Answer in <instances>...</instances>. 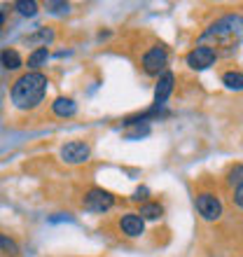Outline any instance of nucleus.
<instances>
[{
  "label": "nucleus",
  "instance_id": "f257e3e1",
  "mask_svg": "<svg viewBox=\"0 0 243 257\" xmlns=\"http://www.w3.org/2000/svg\"><path fill=\"white\" fill-rule=\"evenodd\" d=\"M241 42H243V17L241 14H227L222 19H217L199 38V45L213 49L217 56L234 54Z\"/></svg>",
  "mask_w": 243,
  "mask_h": 257
},
{
  "label": "nucleus",
  "instance_id": "f03ea898",
  "mask_svg": "<svg viewBox=\"0 0 243 257\" xmlns=\"http://www.w3.org/2000/svg\"><path fill=\"white\" fill-rule=\"evenodd\" d=\"M47 75L31 70V73L21 75L19 80L12 84V103L17 110H33L38 108L47 94Z\"/></svg>",
  "mask_w": 243,
  "mask_h": 257
},
{
  "label": "nucleus",
  "instance_id": "7ed1b4c3",
  "mask_svg": "<svg viewBox=\"0 0 243 257\" xmlns=\"http://www.w3.org/2000/svg\"><path fill=\"white\" fill-rule=\"evenodd\" d=\"M82 206L89 210V213H105L115 206V196L110 194L108 190H101V187H91V190L84 194L82 199Z\"/></svg>",
  "mask_w": 243,
  "mask_h": 257
},
{
  "label": "nucleus",
  "instance_id": "20e7f679",
  "mask_svg": "<svg viewBox=\"0 0 243 257\" xmlns=\"http://www.w3.org/2000/svg\"><path fill=\"white\" fill-rule=\"evenodd\" d=\"M194 203H196L199 215H201L203 220H208V222H215V220H220V215H222V201H220L213 192H201V194L194 199Z\"/></svg>",
  "mask_w": 243,
  "mask_h": 257
},
{
  "label": "nucleus",
  "instance_id": "39448f33",
  "mask_svg": "<svg viewBox=\"0 0 243 257\" xmlns=\"http://www.w3.org/2000/svg\"><path fill=\"white\" fill-rule=\"evenodd\" d=\"M91 155V148H89V143L84 141H70L66 143L63 148H61V159L66 164H84Z\"/></svg>",
  "mask_w": 243,
  "mask_h": 257
},
{
  "label": "nucleus",
  "instance_id": "423d86ee",
  "mask_svg": "<svg viewBox=\"0 0 243 257\" xmlns=\"http://www.w3.org/2000/svg\"><path fill=\"white\" fill-rule=\"evenodd\" d=\"M185 61H187V66L192 68V70H206V68H210L217 61V54L213 52V49L199 45V47H194L192 52H189Z\"/></svg>",
  "mask_w": 243,
  "mask_h": 257
},
{
  "label": "nucleus",
  "instance_id": "0eeeda50",
  "mask_svg": "<svg viewBox=\"0 0 243 257\" xmlns=\"http://www.w3.org/2000/svg\"><path fill=\"white\" fill-rule=\"evenodd\" d=\"M166 61H169V54L164 47H152L150 52H145L143 56V70L148 75H159L166 68Z\"/></svg>",
  "mask_w": 243,
  "mask_h": 257
},
{
  "label": "nucleus",
  "instance_id": "6e6552de",
  "mask_svg": "<svg viewBox=\"0 0 243 257\" xmlns=\"http://www.w3.org/2000/svg\"><path fill=\"white\" fill-rule=\"evenodd\" d=\"M173 84H176L173 73H164L159 77V82H157V87H155V108H164V103L169 101L171 91H173Z\"/></svg>",
  "mask_w": 243,
  "mask_h": 257
},
{
  "label": "nucleus",
  "instance_id": "1a4fd4ad",
  "mask_svg": "<svg viewBox=\"0 0 243 257\" xmlns=\"http://www.w3.org/2000/svg\"><path fill=\"white\" fill-rule=\"evenodd\" d=\"M119 229L124 231L129 238H136L145 231V220H143L138 213H127V215H122V220H119Z\"/></svg>",
  "mask_w": 243,
  "mask_h": 257
},
{
  "label": "nucleus",
  "instance_id": "9d476101",
  "mask_svg": "<svg viewBox=\"0 0 243 257\" xmlns=\"http://www.w3.org/2000/svg\"><path fill=\"white\" fill-rule=\"evenodd\" d=\"M52 112L56 117H73L77 112V105H75L73 98H66V96H59L54 103H52Z\"/></svg>",
  "mask_w": 243,
  "mask_h": 257
},
{
  "label": "nucleus",
  "instance_id": "9b49d317",
  "mask_svg": "<svg viewBox=\"0 0 243 257\" xmlns=\"http://www.w3.org/2000/svg\"><path fill=\"white\" fill-rule=\"evenodd\" d=\"M52 40H54V31H52V28H38L35 33L24 38L26 45H38V47H47Z\"/></svg>",
  "mask_w": 243,
  "mask_h": 257
},
{
  "label": "nucleus",
  "instance_id": "f8f14e48",
  "mask_svg": "<svg viewBox=\"0 0 243 257\" xmlns=\"http://www.w3.org/2000/svg\"><path fill=\"white\" fill-rule=\"evenodd\" d=\"M0 66L7 68V70H17L21 68V56L17 49H5L3 54H0Z\"/></svg>",
  "mask_w": 243,
  "mask_h": 257
},
{
  "label": "nucleus",
  "instance_id": "ddd939ff",
  "mask_svg": "<svg viewBox=\"0 0 243 257\" xmlns=\"http://www.w3.org/2000/svg\"><path fill=\"white\" fill-rule=\"evenodd\" d=\"M49 59V49L47 47H35L33 52H31V56H28V68H33V70H38L40 66H45Z\"/></svg>",
  "mask_w": 243,
  "mask_h": 257
},
{
  "label": "nucleus",
  "instance_id": "4468645a",
  "mask_svg": "<svg viewBox=\"0 0 243 257\" xmlns=\"http://www.w3.org/2000/svg\"><path fill=\"white\" fill-rule=\"evenodd\" d=\"M222 84L227 89L241 91V89H243V73H238V70H229V73H224L222 75Z\"/></svg>",
  "mask_w": 243,
  "mask_h": 257
},
{
  "label": "nucleus",
  "instance_id": "2eb2a0df",
  "mask_svg": "<svg viewBox=\"0 0 243 257\" xmlns=\"http://www.w3.org/2000/svg\"><path fill=\"white\" fill-rule=\"evenodd\" d=\"M138 215H141L143 220H159V217L164 215V208L159 203H143Z\"/></svg>",
  "mask_w": 243,
  "mask_h": 257
},
{
  "label": "nucleus",
  "instance_id": "dca6fc26",
  "mask_svg": "<svg viewBox=\"0 0 243 257\" xmlns=\"http://www.w3.org/2000/svg\"><path fill=\"white\" fill-rule=\"evenodd\" d=\"M0 250L5 252V255H10V257H17L19 255V245H17V241H12L10 236L0 234Z\"/></svg>",
  "mask_w": 243,
  "mask_h": 257
},
{
  "label": "nucleus",
  "instance_id": "f3484780",
  "mask_svg": "<svg viewBox=\"0 0 243 257\" xmlns=\"http://www.w3.org/2000/svg\"><path fill=\"white\" fill-rule=\"evenodd\" d=\"M14 7H17V12L24 14V17H35V14H38V3H35V0H19Z\"/></svg>",
  "mask_w": 243,
  "mask_h": 257
},
{
  "label": "nucleus",
  "instance_id": "a211bd4d",
  "mask_svg": "<svg viewBox=\"0 0 243 257\" xmlns=\"http://www.w3.org/2000/svg\"><path fill=\"white\" fill-rule=\"evenodd\" d=\"M227 183H229V185H236V187L243 183V164H236V166L229 171V176H227Z\"/></svg>",
  "mask_w": 243,
  "mask_h": 257
},
{
  "label": "nucleus",
  "instance_id": "6ab92c4d",
  "mask_svg": "<svg viewBox=\"0 0 243 257\" xmlns=\"http://www.w3.org/2000/svg\"><path fill=\"white\" fill-rule=\"evenodd\" d=\"M45 7H47L49 14H66L68 10H70V5H68V3H59V0H49Z\"/></svg>",
  "mask_w": 243,
  "mask_h": 257
},
{
  "label": "nucleus",
  "instance_id": "aec40b11",
  "mask_svg": "<svg viewBox=\"0 0 243 257\" xmlns=\"http://www.w3.org/2000/svg\"><path fill=\"white\" fill-rule=\"evenodd\" d=\"M150 134V126L148 124H143V126H138L136 131H131V134H127V141H136V138H143V136Z\"/></svg>",
  "mask_w": 243,
  "mask_h": 257
},
{
  "label": "nucleus",
  "instance_id": "412c9836",
  "mask_svg": "<svg viewBox=\"0 0 243 257\" xmlns=\"http://www.w3.org/2000/svg\"><path fill=\"white\" fill-rule=\"evenodd\" d=\"M148 194H150L148 187H138V190L134 192V196H131V201H145V199H148Z\"/></svg>",
  "mask_w": 243,
  "mask_h": 257
},
{
  "label": "nucleus",
  "instance_id": "4be33fe9",
  "mask_svg": "<svg viewBox=\"0 0 243 257\" xmlns=\"http://www.w3.org/2000/svg\"><path fill=\"white\" fill-rule=\"evenodd\" d=\"M234 203H236L238 208H243V183L234 190Z\"/></svg>",
  "mask_w": 243,
  "mask_h": 257
},
{
  "label": "nucleus",
  "instance_id": "5701e85b",
  "mask_svg": "<svg viewBox=\"0 0 243 257\" xmlns=\"http://www.w3.org/2000/svg\"><path fill=\"white\" fill-rule=\"evenodd\" d=\"M3 21H5V12L0 10V26H3Z\"/></svg>",
  "mask_w": 243,
  "mask_h": 257
}]
</instances>
